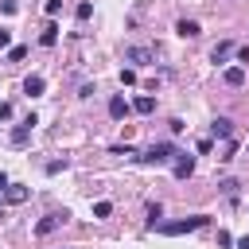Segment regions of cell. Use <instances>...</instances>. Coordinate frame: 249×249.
I'll return each instance as SVG.
<instances>
[{
    "label": "cell",
    "mask_w": 249,
    "mask_h": 249,
    "mask_svg": "<svg viewBox=\"0 0 249 249\" xmlns=\"http://www.w3.org/2000/svg\"><path fill=\"white\" fill-rule=\"evenodd\" d=\"M202 226H206V214H191V218H179V222H160V233L179 237V233H195Z\"/></svg>",
    "instance_id": "1"
},
{
    "label": "cell",
    "mask_w": 249,
    "mask_h": 249,
    "mask_svg": "<svg viewBox=\"0 0 249 249\" xmlns=\"http://www.w3.org/2000/svg\"><path fill=\"white\" fill-rule=\"evenodd\" d=\"M171 156H179V152H175V144H171V140H156V144H152L144 156H136V160H144V163H167Z\"/></svg>",
    "instance_id": "2"
},
{
    "label": "cell",
    "mask_w": 249,
    "mask_h": 249,
    "mask_svg": "<svg viewBox=\"0 0 249 249\" xmlns=\"http://www.w3.org/2000/svg\"><path fill=\"white\" fill-rule=\"evenodd\" d=\"M66 218H70L66 210H51V214H43V218L35 222V233H39V237H47V233H54L58 226H66Z\"/></svg>",
    "instance_id": "3"
},
{
    "label": "cell",
    "mask_w": 249,
    "mask_h": 249,
    "mask_svg": "<svg viewBox=\"0 0 249 249\" xmlns=\"http://www.w3.org/2000/svg\"><path fill=\"white\" fill-rule=\"evenodd\" d=\"M35 124H39V121H35V113H31V117H23V124H16V128H12V144H16V148H23Z\"/></svg>",
    "instance_id": "4"
},
{
    "label": "cell",
    "mask_w": 249,
    "mask_h": 249,
    "mask_svg": "<svg viewBox=\"0 0 249 249\" xmlns=\"http://www.w3.org/2000/svg\"><path fill=\"white\" fill-rule=\"evenodd\" d=\"M0 195H4V202H8V206H19V202H27V195H31V191H27L23 183H8Z\"/></svg>",
    "instance_id": "5"
},
{
    "label": "cell",
    "mask_w": 249,
    "mask_h": 249,
    "mask_svg": "<svg viewBox=\"0 0 249 249\" xmlns=\"http://www.w3.org/2000/svg\"><path fill=\"white\" fill-rule=\"evenodd\" d=\"M156 54L148 51V47H124V62H136V66H148Z\"/></svg>",
    "instance_id": "6"
},
{
    "label": "cell",
    "mask_w": 249,
    "mask_h": 249,
    "mask_svg": "<svg viewBox=\"0 0 249 249\" xmlns=\"http://www.w3.org/2000/svg\"><path fill=\"white\" fill-rule=\"evenodd\" d=\"M128 113H132V105H128L121 93H117V97H109V117H113V121H124Z\"/></svg>",
    "instance_id": "7"
},
{
    "label": "cell",
    "mask_w": 249,
    "mask_h": 249,
    "mask_svg": "<svg viewBox=\"0 0 249 249\" xmlns=\"http://www.w3.org/2000/svg\"><path fill=\"white\" fill-rule=\"evenodd\" d=\"M43 89H47V82H43V74H27V78H23V93H27V97H39Z\"/></svg>",
    "instance_id": "8"
},
{
    "label": "cell",
    "mask_w": 249,
    "mask_h": 249,
    "mask_svg": "<svg viewBox=\"0 0 249 249\" xmlns=\"http://www.w3.org/2000/svg\"><path fill=\"white\" fill-rule=\"evenodd\" d=\"M230 132H233V121H230V117H214L210 136H214V140H230Z\"/></svg>",
    "instance_id": "9"
},
{
    "label": "cell",
    "mask_w": 249,
    "mask_h": 249,
    "mask_svg": "<svg viewBox=\"0 0 249 249\" xmlns=\"http://www.w3.org/2000/svg\"><path fill=\"white\" fill-rule=\"evenodd\" d=\"M222 82H226V86H233V89H237V86H245V66H226Z\"/></svg>",
    "instance_id": "10"
},
{
    "label": "cell",
    "mask_w": 249,
    "mask_h": 249,
    "mask_svg": "<svg viewBox=\"0 0 249 249\" xmlns=\"http://www.w3.org/2000/svg\"><path fill=\"white\" fill-rule=\"evenodd\" d=\"M152 109H156V97H152V93H140V97L132 101V113H140V117H148Z\"/></svg>",
    "instance_id": "11"
},
{
    "label": "cell",
    "mask_w": 249,
    "mask_h": 249,
    "mask_svg": "<svg viewBox=\"0 0 249 249\" xmlns=\"http://www.w3.org/2000/svg\"><path fill=\"white\" fill-rule=\"evenodd\" d=\"M191 175H195V156L175 160V179H191Z\"/></svg>",
    "instance_id": "12"
},
{
    "label": "cell",
    "mask_w": 249,
    "mask_h": 249,
    "mask_svg": "<svg viewBox=\"0 0 249 249\" xmlns=\"http://www.w3.org/2000/svg\"><path fill=\"white\" fill-rule=\"evenodd\" d=\"M175 31H179L183 39H195L202 27H198V19H179V23H175Z\"/></svg>",
    "instance_id": "13"
},
{
    "label": "cell",
    "mask_w": 249,
    "mask_h": 249,
    "mask_svg": "<svg viewBox=\"0 0 249 249\" xmlns=\"http://www.w3.org/2000/svg\"><path fill=\"white\" fill-rule=\"evenodd\" d=\"M39 43H43V47H54V43H58V27H54V23H47V27H43V35H39Z\"/></svg>",
    "instance_id": "14"
},
{
    "label": "cell",
    "mask_w": 249,
    "mask_h": 249,
    "mask_svg": "<svg viewBox=\"0 0 249 249\" xmlns=\"http://www.w3.org/2000/svg\"><path fill=\"white\" fill-rule=\"evenodd\" d=\"M230 54H233V43H218V47L210 51V58H214V62H226Z\"/></svg>",
    "instance_id": "15"
},
{
    "label": "cell",
    "mask_w": 249,
    "mask_h": 249,
    "mask_svg": "<svg viewBox=\"0 0 249 249\" xmlns=\"http://www.w3.org/2000/svg\"><path fill=\"white\" fill-rule=\"evenodd\" d=\"M160 218H163V210H160V202H148V226H152V230L160 226Z\"/></svg>",
    "instance_id": "16"
},
{
    "label": "cell",
    "mask_w": 249,
    "mask_h": 249,
    "mask_svg": "<svg viewBox=\"0 0 249 249\" xmlns=\"http://www.w3.org/2000/svg\"><path fill=\"white\" fill-rule=\"evenodd\" d=\"M109 214H113V202H105V198L93 202V218H109Z\"/></svg>",
    "instance_id": "17"
},
{
    "label": "cell",
    "mask_w": 249,
    "mask_h": 249,
    "mask_svg": "<svg viewBox=\"0 0 249 249\" xmlns=\"http://www.w3.org/2000/svg\"><path fill=\"white\" fill-rule=\"evenodd\" d=\"M218 187H222V191H226V195H230V198H237V187H241V183H237V179H222V183H218Z\"/></svg>",
    "instance_id": "18"
},
{
    "label": "cell",
    "mask_w": 249,
    "mask_h": 249,
    "mask_svg": "<svg viewBox=\"0 0 249 249\" xmlns=\"http://www.w3.org/2000/svg\"><path fill=\"white\" fill-rule=\"evenodd\" d=\"M113 156H124V160H136V148H128V144H117V148H113Z\"/></svg>",
    "instance_id": "19"
},
{
    "label": "cell",
    "mask_w": 249,
    "mask_h": 249,
    "mask_svg": "<svg viewBox=\"0 0 249 249\" xmlns=\"http://www.w3.org/2000/svg\"><path fill=\"white\" fill-rule=\"evenodd\" d=\"M89 16H93V4L82 0V4H78V19H89Z\"/></svg>",
    "instance_id": "20"
},
{
    "label": "cell",
    "mask_w": 249,
    "mask_h": 249,
    "mask_svg": "<svg viewBox=\"0 0 249 249\" xmlns=\"http://www.w3.org/2000/svg\"><path fill=\"white\" fill-rule=\"evenodd\" d=\"M27 54V47H8V62H19Z\"/></svg>",
    "instance_id": "21"
},
{
    "label": "cell",
    "mask_w": 249,
    "mask_h": 249,
    "mask_svg": "<svg viewBox=\"0 0 249 249\" xmlns=\"http://www.w3.org/2000/svg\"><path fill=\"white\" fill-rule=\"evenodd\" d=\"M230 245H233V237H230L226 230H218V249H230Z\"/></svg>",
    "instance_id": "22"
},
{
    "label": "cell",
    "mask_w": 249,
    "mask_h": 249,
    "mask_svg": "<svg viewBox=\"0 0 249 249\" xmlns=\"http://www.w3.org/2000/svg\"><path fill=\"white\" fill-rule=\"evenodd\" d=\"M62 12V0H47V16H58Z\"/></svg>",
    "instance_id": "23"
},
{
    "label": "cell",
    "mask_w": 249,
    "mask_h": 249,
    "mask_svg": "<svg viewBox=\"0 0 249 249\" xmlns=\"http://www.w3.org/2000/svg\"><path fill=\"white\" fill-rule=\"evenodd\" d=\"M0 8H4V16H16V8H19V4H16V0H0Z\"/></svg>",
    "instance_id": "24"
},
{
    "label": "cell",
    "mask_w": 249,
    "mask_h": 249,
    "mask_svg": "<svg viewBox=\"0 0 249 249\" xmlns=\"http://www.w3.org/2000/svg\"><path fill=\"white\" fill-rule=\"evenodd\" d=\"M4 47H12V31H8V27H0V51H4Z\"/></svg>",
    "instance_id": "25"
},
{
    "label": "cell",
    "mask_w": 249,
    "mask_h": 249,
    "mask_svg": "<svg viewBox=\"0 0 249 249\" xmlns=\"http://www.w3.org/2000/svg\"><path fill=\"white\" fill-rule=\"evenodd\" d=\"M237 62H241V66H249V47H241V51H237Z\"/></svg>",
    "instance_id": "26"
},
{
    "label": "cell",
    "mask_w": 249,
    "mask_h": 249,
    "mask_svg": "<svg viewBox=\"0 0 249 249\" xmlns=\"http://www.w3.org/2000/svg\"><path fill=\"white\" fill-rule=\"evenodd\" d=\"M12 117V105H0V121H8Z\"/></svg>",
    "instance_id": "27"
},
{
    "label": "cell",
    "mask_w": 249,
    "mask_h": 249,
    "mask_svg": "<svg viewBox=\"0 0 249 249\" xmlns=\"http://www.w3.org/2000/svg\"><path fill=\"white\" fill-rule=\"evenodd\" d=\"M233 245H237V249H249V237H237Z\"/></svg>",
    "instance_id": "28"
},
{
    "label": "cell",
    "mask_w": 249,
    "mask_h": 249,
    "mask_svg": "<svg viewBox=\"0 0 249 249\" xmlns=\"http://www.w3.org/2000/svg\"><path fill=\"white\" fill-rule=\"evenodd\" d=\"M4 187H8V175H4V171H0V191H4Z\"/></svg>",
    "instance_id": "29"
}]
</instances>
